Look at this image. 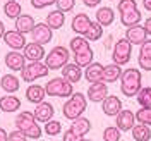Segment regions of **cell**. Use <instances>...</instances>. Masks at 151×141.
<instances>
[{
    "label": "cell",
    "instance_id": "5b68a950",
    "mask_svg": "<svg viewBox=\"0 0 151 141\" xmlns=\"http://www.w3.org/2000/svg\"><path fill=\"white\" fill-rule=\"evenodd\" d=\"M70 60V50L67 47H53L45 55V64L50 71H58Z\"/></svg>",
    "mask_w": 151,
    "mask_h": 141
},
{
    "label": "cell",
    "instance_id": "ab89813d",
    "mask_svg": "<svg viewBox=\"0 0 151 141\" xmlns=\"http://www.w3.org/2000/svg\"><path fill=\"white\" fill-rule=\"evenodd\" d=\"M29 2H31V5L35 9H45L48 5H53L57 0H29Z\"/></svg>",
    "mask_w": 151,
    "mask_h": 141
},
{
    "label": "cell",
    "instance_id": "44dd1931",
    "mask_svg": "<svg viewBox=\"0 0 151 141\" xmlns=\"http://www.w3.org/2000/svg\"><path fill=\"white\" fill-rule=\"evenodd\" d=\"M103 64H100V62H93V64H89V66L84 69V79L89 83V85H93V83H100L101 81V77H103Z\"/></svg>",
    "mask_w": 151,
    "mask_h": 141
},
{
    "label": "cell",
    "instance_id": "d4e9b609",
    "mask_svg": "<svg viewBox=\"0 0 151 141\" xmlns=\"http://www.w3.org/2000/svg\"><path fill=\"white\" fill-rule=\"evenodd\" d=\"M35 26H36V21H35L33 16H29V14H21L16 19V29H17L19 33H22V35L31 33Z\"/></svg>",
    "mask_w": 151,
    "mask_h": 141
},
{
    "label": "cell",
    "instance_id": "52a82bcc",
    "mask_svg": "<svg viewBox=\"0 0 151 141\" xmlns=\"http://www.w3.org/2000/svg\"><path fill=\"white\" fill-rule=\"evenodd\" d=\"M48 72H50V69L47 67L45 62H41V60L40 62H29L21 71V77H22V81H26V83L31 85V83H35L40 77L48 76Z\"/></svg>",
    "mask_w": 151,
    "mask_h": 141
},
{
    "label": "cell",
    "instance_id": "f907efd6",
    "mask_svg": "<svg viewBox=\"0 0 151 141\" xmlns=\"http://www.w3.org/2000/svg\"><path fill=\"white\" fill-rule=\"evenodd\" d=\"M110 2H115V0H110Z\"/></svg>",
    "mask_w": 151,
    "mask_h": 141
},
{
    "label": "cell",
    "instance_id": "ba28073f",
    "mask_svg": "<svg viewBox=\"0 0 151 141\" xmlns=\"http://www.w3.org/2000/svg\"><path fill=\"white\" fill-rule=\"evenodd\" d=\"M131 55H132V45L125 40V38H120L115 45H113V50H112V60L113 64L117 66H125L129 60H131Z\"/></svg>",
    "mask_w": 151,
    "mask_h": 141
},
{
    "label": "cell",
    "instance_id": "2e32d148",
    "mask_svg": "<svg viewBox=\"0 0 151 141\" xmlns=\"http://www.w3.org/2000/svg\"><path fill=\"white\" fill-rule=\"evenodd\" d=\"M45 55H47V54H45V47H43V45L35 43V41L26 43V47H24V57H26V60L40 62V60L45 59Z\"/></svg>",
    "mask_w": 151,
    "mask_h": 141
},
{
    "label": "cell",
    "instance_id": "e0dca14e",
    "mask_svg": "<svg viewBox=\"0 0 151 141\" xmlns=\"http://www.w3.org/2000/svg\"><path fill=\"white\" fill-rule=\"evenodd\" d=\"M101 108H103L105 115H108V117H115L117 114L122 110V102H120L119 96H115V95H108L103 102H101Z\"/></svg>",
    "mask_w": 151,
    "mask_h": 141
},
{
    "label": "cell",
    "instance_id": "f35d334b",
    "mask_svg": "<svg viewBox=\"0 0 151 141\" xmlns=\"http://www.w3.org/2000/svg\"><path fill=\"white\" fill-rule=\"evenodd\" d=\"M139 59H151V40H146L139 47Z\"/></svg>",
    "mask_w": 151,
    "mask_h": 141
},
{
    "label": "cell",
    "instance_id": "74e56055",
    "mask_svg": "<svg viewBox=\"0 0 151 141\" xmlns=\"http://www.w3.org/2000/svg\"><path fill=\"white\" fill-rule=\"evenodd\" d=\"M55 5H57V10L65 14V12H70L76 7V0H57Z\"/></svg>",
    "mask_w": 151,
    "mask_h": 141
},
{
    "label": "cell",
    "instance_id": "cb8c5ba5",
    "mask_svg": "<svg viewBox=\"0 0 151 141\" xmlns=\"http://www.w3.org/2000/svg\"><path fill=\"white\" fill-rule=\"evenodd\" d=\"M72 59H74V64H77L81 69H86L89 64H93L94 52H93V48L89 47V48H86V50L77 52V54H72Z\"/></svg>",
    "mask_w": 151,
    "mask_h": 141
},
{
    "label": "cell",
    "instance_id": "e575fe53",
    "mask_svg": "<svg viewBox=\"0 0 151 141\" xmlns=\"http://www.w3.org/2000/svg\"><path fill=\"white\" fill-rule=\"evenodd\" d=\"M136 121L144 126H151V107H141L136 112Z\"/></svg>",
    "mask_w": 151,
    "mask_h": 141
},
{
    "label": "cell",
    "instance_id": "7c38bea8",
    "mask_svg": "<svg viewBox=\"0 0 151 141\" xmlns=\"http://www.w3.org/2000/svg\"><path fill=\"white\" fill-rule=\"evenodd\" d=\"M115 126L120 131H131L136 126V114L129 108H122L120 112L115 115Z\"/></svg>",
    "mask_w": 151,
    "mask_h": 141
},
{
    "label": "cell",
    "instance_id": "ee69618b",
    "mask_svg": "<svg viewBox=\"0 0 151 141\" xmlns=\"http://www.w3.org/2000/svg\"><path fill=\"white\" fill-rule=\"evenodd\" d=\"M83 4L86 7H98L101 4V0H83Z\"/></svg>",
    "mask_w": 151,
    "mask_h": 141
},
{
    "label": "cell",
    "instance_id": "7a4b0ae2",
    "mask_svg": "<svg viewBox=\"0 0 151 141\" xmlns=\"http://www.w3.org/2000/svg\"><path fill=\"white\" fill-rule=\"evenodd\" d=\"M16 129L24 132V136L28 140H40L43 134V127H40L33 112H29V110H24L16 117Z\"/></svg>",
    "mask_w": 151,
    "mask_h": 141
},
{
    "label": "cell",
    "instance_id": "9a60e30c",
    "mask_svg": "<svg viewBox=\"0 0 151 141\" xmlns=\"http://www.w3.org/2000/svg\"><path fill=\"white\" fill-rule=\"evenodd\" d=\"M60 71H62V77H64L65 81H69L70 85L79 83V81L83 79V76H84L83 69L77 66V64H74V62H69V64H67V66H64Z\"/></svg>",
    "mask_w": 151,
    "mask_h": 141
},
{
    "label": "cell",
    "instance_id": "681fc988",
    "mask_svg": "<svg viewBox=\"0 0 151 141\" xmlns=\"http://www.w3.org/2000/svg\"><path fill=\"white\" fill-rule=\"evenodd\" d=\"M81 141H93V140H86V138H83V140H81Z\"/></svg>",
    "mask_w": 151,
    "mask_h": 141
},
{
    "label": "cell",
    "instance_id": "bcb514c9",
    "mask_svg": "<svg viewBox=\"0 0 151 141\" xmlns=\"http://www.w3.org/2000/svg\"><path fill=\"white\" fill-rule=\"evenodd\" d=\"M0 141H9V132L0 127Z\"/></svg>",
    "mask_w": 151,
    "mask_h": 141
},
{
    "label": "cell",
    "instance_id": "4316f807",
    "mask_svg": "<svg viewBox=\"0 0 151 141\" xmlns=\"http://www.w3.org/2000/svg\"><path fill=\"white\" fill-rule=\"evenodd\" d=\"M69 129L74 132V134H77L79 138H84L86 134L91 131V122H89V119H86V117H79V119L72 121V124H70Z\"/></svg>",
    "mask_w": 151,
    "mask_h": 141
},
{
    "label": "cell",
    "instance_id": "9c48e42d",
    "mask_svg": "<svg viewBox=\"0 0 151 141\" xmlns=\"http://www.w3.org/2000/svg\"><path fill=\"white\" fill-rule=\"evenodd\" d=\"M4 41H5V45L10 48V50H24L26 47V35H22V33H19L17 29H9V31H5V35L2 38Z\"/></svg>",
    "mask_w": 151,
    "mask_h": 141
},
{
    "label": "cell",
    "instance_id": "277c9868",
    "mask_svg": "<svg viewBox=\"0 0 151 141\" xmlns=\"http://www.w3.org/2000/svg\"><path fill=\"white\" fill-rule=\"evenodd\" d=\"M117 9L120 12V21L125 28L137 26L141 21V10L137 7L136 0H119Z\"/></svg>",
    "mask_w": 151,
    "mask_h": 141
},
{
    "label": "cell",
    "instance_id": "836d02e7",
    "mask_svg": "<svg viewBox=\"0 0 151 141\" xmlns=\"http://www.w3.org/2000/svg\"><path fill=\"white\" fill-rule=\"evenodd\" d=\"M43 132L48 134V136H58V134L62 132V124H60V121H55V119L48 121V122L43 126Z\"/></svg>",
    "mask_w": 151,
    "mask_h": 141
},
{
    "label": "cell",
    "instance_id": "f6af8a7d",
    "mask_svg": "<svg viewBox=\"0 0 151 141\" xmlns=\"http://www.w3.org/2000/svg\"><path fill=\"white\" fill-rule=\"evenodd\" d=\"M142 28H144V31L148 33V36H151V17L146 19V22H144V26H142Z\"/></svg>",
    "mask_w": 151,
    "mask_h": 141
},
{
    "label": "cell",
    "instance_id": "c3c4849f",
    "mask_svg": "<svg viewBox=\"0 0 151 141\" xmlns=\"http://www.w3.org/2000/svg\"><path fill=\"white\" fill-rule=\"evenodd\" d=\"M142 5H144V9L150 10L151 12V0H142Z\"/></svg>",
    "mask_w": 151,
    "mask_h": 141
},
{
    "label": "cell",
    "instance_id": "4dcf8cb0",
    "mask_svg": "<svg viewBox=\"0 0 151 141\" xmlns=\"http://www.w3.org/2000/svg\"><path fill=\"white\" fill-rule=\"evenodd\" d=\"M101 36H103V26L98 24L96 21H91L89 28L86 29V33H84V38L88 41H98Z\"/></svg>",
    "mask_w": 151,
    "mask_h": 141
},
{
    "label": "cell",
    "instance_id": "ac0fdd59",
    "mask_svg": "<svg viewBox=\"0 0 151 141\" xmlns=\"http://www.w3.org/2000/svg\"><path fill=\"white\" fill-rule=\"evenodd\" d=\"M26 100H28L29 103H41V102H45V96H47V91H45V86L41 85H35V83H31V85L26 88Z\"/></svg>",
    "mask_w": 151,
    "mask_h": 141
},
{
    "label": "cell",
    "instance_id": "60d3db41",
    "mask_svg": "<svg viewBox=\"0 0 151 141\" xmlns=\"http://www.w3.org/2000/svg\"><path fill=\"white\" fill-rule=\"evenodd\" d=\"M9 141H28V138L24 136V132L14 129L12 132H9Z\"/></svg>",
    "mask_w": 151,
    "mask_h": 141
},
{
    "label": "cell",
    "instance_id": "7dc6e473",
    "mask_svg": "<svg viewBox=\"0 0 151 141\" xmlns=\"http://www.w3.org/2000/svg\"><path fill=\"white\" fill-rule=\"evenodd\" d=\"M5 31H7V29H5V24H4V21L0 19V40L4 38V35H5Z\"/></svg>",
    "mask_w": 151,
    "mask_h": 141
},
{
    "label": "cell",
    "instance_id": "816d5d0a",
    "mask_svg": "<svg viewBox=\"0 0 151 141\" xmlns=\"http://www.w3.org/2000/svg\"><path fill=\"white\" fill-rule=\"evenodd\" d=\"M14 2H19V0H14Z\"/></svg>",
    "mask_w": 151,
    "mask_h": 141
},
{
    "label": "cell",
    "instance_id": "d6a6232c",
    "mask_svg": "<svg viewBox=\"0 0 151 141\" xmlns=\"http://www.w3.org/2000/svg\"><path fill=\"white\" fill-rule=\"evenodd\" d=\"M69 48H70V52L72 54H77V52H81V50H86V48H89V41L86 40L84 36H74L70 40V43H69Z\"/></svg>",
    "mask_w": 151,
    "mask_h": 141
},
{
    "label": "cell",
    "instance_id": "f546056e",
    "mask_svg": "<svg viewBox=\"0 0 151 141\" xmlns=\"http://www.w3.org/2000/svg\"><path fill=\"white\" fill-rule=\"evenodd\" d=\"M132 138L136 141H150L151 140V129L150 126H144V124H136L134 127L131 129Z\"/></svg>",
    "mask_w": 151,
    "mask_h": 141
},
{
    "label": "cell",
    "instance_id": "83f0119b",
    "mask_svg": "<svg viewBox=\"0 0 151 141\" xmlns=\"http://www.w3.org/2000/svg\"><path fill=\"white\" fill-rule=\"evenodd\" d=\"M94 17H96V22L105 28V26H110L115 21V12H113L112 7H98Z\"/></svg>",
    "mask_w": 151,
    "mask_h": 141
},
{
    "label": "cell",
    "instance_id": "4fadbf2b",
    "mask_svg": "<svg viewBox=\"0 0 151 141\" xmlns=\"http://www.w3.org/2000/svg\"><path fill=\"white\" fill-rule=\"evenodd\" d=\"M33 115H35V119H36L38 124L40 122L47 124L48 121L53 119V115H55V108H53V105L50 103V102H41V103H38L36 107H35Z\"/></svg>",
    "mask_w": 151,
    "mask_h": 141
},
{
    "label": "cell",
    "instance_id": "8fae6325",
    "mask_svg": "<svg viewBox=\"0 0 151 141\" xmlns=\"http://www.w3.org/2000/svg\"><path fill=\"white\" fill-rule=\"evenodd\" d=\"M86 96L89 102H94V103H101L105 98L108 96V85L100 81V83H93L89 85L88 91H86Z\"/></svg>",
    "mask_w": 151,
    "mask_h": 141
},
{
    "label": "cell",
    "instance_id": "b9f144b4",
    "mask_svg": "<svg viewBox=\"0 0 151 141\" xmlns=\"http://www.w3.org/2000/svg\"><path fill=\"white\" fill-rule=\"evenodd\" d=\"M81 140H83V138H79L77 134H74L70 129H67V131L64 132V136H62V141H81Z\"/></svg>",
    "mask_w": 151,
    "mask_h": 141
},
{
    "label": "cell",
    "instance_id": "1f68e13d",
    "mask_svg": "<svg viewBox=\"0 0 151 141\" xmlns=\"http://www.w3.org/2000/svg\"><path fill=\"white\" fill-rule=\"evenodd\" d=\"M4 14L7 16L9 19H16L22 14V7H21V4L19 2H14V0H7L5 2V5H4Z\"/></svg>",
    "mask_w": 151,
    "mask_h": 141
},
{
    "label": "cell",
    "instance_id": "d590c367",
    "mask_svg": "<svg viewBox=\"0 0 151 141\" xmlns=\"http://www.w3.org/2000/svg\"><path fill=\"white\" fill-rule=\"evenodd\" d=\"M120 134L122 131L117 126H108L103 131V141H120Z\"/></svg>",
    "mask_w": 151,
    "mask_h": 141
},
{
    "label": "cell",
    "instance_id": "ffe728a7",
    "mask_svg": "<svg viewBox=\"0 0 151 141\" xmlns=\"http://www.w3.org/2000/svg\"><path fill=\"white\" fill-rule=\"evenodd\" d=\"M89 24H91V19L88 14L84 12H79V14H76L74 17H72V22H70V28L74 33H77L79 36H84L86 29L89 28Z\"/></svg>",
    "mask_w": 151,
    "mask_h": 141
},
{
    "label": "cell",
    "instance_id": "8992f818",
    "mask_svg": "<svg viewBox=\"0 0 151 141\" xmlns=\"http://www.w3.org/2000/svg\"><path fill=\"white\" fill-rule=\"evenodd\" d=\"M45 91L47 96H55V98H69L70 95L74 93V88L72 85L65 81L62 76L60 77H52L45 85Z\"/></svg>",
    "mask_w": 151,
    "mask_h": 141
},
{
    "label": "cell",
    "instance_id": "7402d4cb",
    "mask_svg": "<svg viewBox=\"0 0 151 141\" xmlns=\"http://www.w3.org/2000/svg\"><path fill=\"white\" fill-rule=\"evenodd\" d=\"M21 108V100H19L16 95H4L0 98V110L5 114H14Z\"/></svg>",
    "mask_w": 151,
    "mask_h": 141
},
{
    "label": "cell",
    "instance_id": "603a6c76",
    "mask_svg": "<svg viewBox=\"0 0 151 141\" xmlns=\"http://www.w3.org/2000/svg\"><path fill=\"white\" fill-rule=\"evenodd\" d=\"M19 86H21V81L16 74H4L0 79V88L7 95H14L19 90Z\"/></svg>",
    "mask_w": 151,
    "mask_h": 141
},
{
    "label": "cell",
    "instance_id": "3957f363",
    "mask_svg": "<svg viewBox=\"0 0 151 141\" xmlns=\"http://www.w3.org/2000/svg\"><path fill=\"white\" fill-rule=\"evenodd\" d=\"M86 108H88V96L84 93H72L62 107V114L69 121H76L83 117Z\"/></svg>",
    "mask_w": 151,
    "mask_h": 141
},
{
    "label": "cell",
    "instance_id": "7bdbcfd3",
    "mask_svg": "<svg viewBox=\"0 0 151 141\" xmlns=\"http://www.w3.org/2000/svg\"><path fill=\"white\" fill-rule=\"evenodd\" d=\"M137 62H139V67L142 71H151V59H139L137 57Z\"/></svg>",
    "mask_w": 151,
    "mask_h": 141
},
{
    "label": "cell",
    "instance_id": "d6986e66",
    "mask_svg": "<svg viewBox=\"0 0 151 141\" xmlns=\"http://www.w3.org/2000/svg\"><path fill=\"white\" fill-rule=\"evenodd\" d=\"M125 40L131 43V45H139L141 47L142 43L148 40V33L144 31L142 26H132V28H127L125 31Z\"/></svg>",
    "mask_w": 151,
    "mask_h": 141
},
{
    "label": "cell",
    "instance_id": "8d00e7d4",
    "mask_svg": "<svg viewBox=\"0 0 151 141\" xmlns=\"http://www.w3.org/2000/svg\"><path fill=\"white\" fill-rule=\"evenodd\" d=\"M136 98L139 107H151V88H141Z\"/></svg>",
    "mask_w": 151,
    "mask_h": 141
},
{
    "label": "cell",
    "instance_id": "f1b7e54d",
    "mask_svg": "<svg viewBox=\"0 0 151 141\" xmlns=\"http://www.w3.org/2000/svg\"><path fill=\"white\" fill-rule=\"evenodd\" d=\"M45 22L48 24V28H52L53 31H55V29H60L64 26V22H65V14L55 9V10H52V12H48Z\"/></svg>",
    "mask_w": 151,
    "mask_h": 141
},
{
    "label": "cell",
    "instance_id": "484cf974",
    "mask_svg": "<svg viewBox=\"0 0 151 141\" xmlns=\"http://www.w3.org/2000/svg\"><path fill=\"white\" fill-rule=\"evenodd\" d=\"M120 76H122V67L112 62V64L103 67V77H101V81L106 83V85H110V83H115L117 79H120Z\"/></svg>",
    "mask_w": 151,
    "mask_h": 141
},
{
    "label": "cell",
    "instance_id": "6da1fadb",
    "mask_svg": "<svg viewBox=\"0 0 151 141\" xmlns=\"http://www.w3.org/2000/svg\"><path fill=\"white\" fill-rule=\"evenodd\" d=\"M141 83H142V76H141L139 69L129 67V69L122 71V76H120V91L127 98L137 96V93L141 91V88H142Z\"/></svg>",
    "mask_w": 151,
    "mask_h": 141
},
{
    "label": "cell",
    "instance_id": "30bf717a",
    "mask_svg": "<svg viewBox=\"0 0 151 141\" xmlns=\"http://www.w3.org/2000/svg\"><path fill=\"white\" fill-rule=\"evenodd\" d=\"M31 36H33V41L35 43H40V45H47L52 41V38H53V29L48 28L47 22H36V26L33 28L31 31Z\"/></svg>",
    "mask_w": 151,
    "mask_h": 141
},
{
    "label": "cell",
    "instance_id": "5bb4252c",
    "mask_svg": "<svg viewBox=\"0 0 151 141\" xmlns=\"http://www.w3.org/2000/svg\"><path fill=\"white\" fill-rule=\"evenodd\" d=\"M5 66L9 67L12 72H21L24 66H26V57L24 54H21V52H16V50H10L9 54L5 55Z\"/></svg>",
    "mask_w": 151,
    "mask_h": 141
}]
</instances>
